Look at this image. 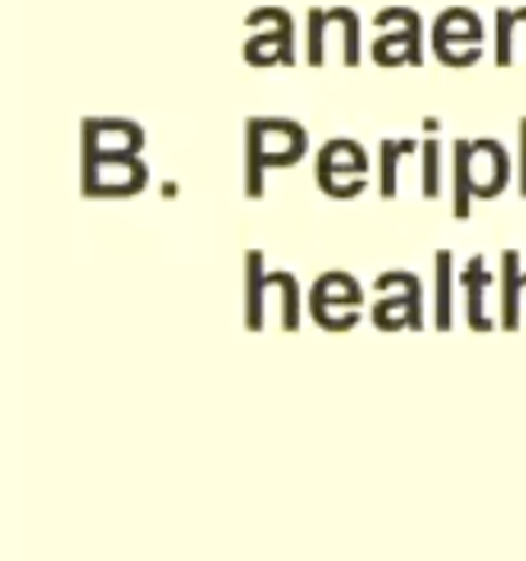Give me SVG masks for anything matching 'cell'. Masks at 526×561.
<instances>
[{
    "instance_id": "cell-1",
    "label": "cell",
    "mask_w": 526,
    "mask_h": 561,
    "mask_svg": "<svg viewBox=\"0 0 526 561\" xmlns=\"http://www.w3.org/2000/svg\"><path fill=\"white\" fill-rule=\"evenodd\" d=\"M265 135L268 131H265L262 118L245 122V195L249 198L265 195V167H268V153L262 147Z\"/></svg>"
},
{
    "instance_id": "cell-2",
    "label": "cell",
    "mask_w": 526,
    "mask_h": 561,
    "mask_svg": "<svg viewBox=\"0 0 526 561\" xmlns=\"http://www.w3.org/2000/svg\"><path fill=\"white\" fill-rule=\"evenodd\" d=\"M392 280H402V284H405V297H389V300H380V304L374 307V322L380 325L389 310H396V307H405V310H409V313H405V322H409L415 332H421V284H419V278H415V275H409V272H386V275H380V280H377V287L384 290V287H389Z\"/></svg>"
},
{
    "instance_id": "cell-3",
    "label": "cell",
    "mask_w": 526,
    "mask_h": 561,
    "mask_svg": "<svg viewBox=\"0 0 526 561\" xmlns=\"http://www.w3.org/2000/svg\"><path fill=\"white\" fill-rule=\"evenodd\" d=\"M265 255L259 249L245 252V325L252 332H259L265 325V287H268V275L262 268Z\"/></svg>"
},
{
    "instance_id": "cell-4",
    "label": "cell",
    "mask_w": 526,
    "mask_h": 561,
    "mask_svg": "<svg viewBox=\"0 0 526 561\" xmlns=\"http://www.w3.org/2000/svg\"><path fill=\"white\" fill-rule=\"evenodd\" d=\"M501 272H504V280H501V310H504V329L514 332L521 329V290H524V275H521V252L507 249L501 255Z\"/></svg>"
},
{
    "instance_id": "cell-5",
    "label": "cell",
    "mask_w": 526,
    "mask_h": 561,
    "mask_svg": "<svg viewBox=\"0 0 526 561\" xmlns=\"http://www.w3.org/2000/svg\"><path fill=\"white\" fill-rule=\"evenodd\" d=\"M491 275L482 272V255H472V262H469V268L462 272V287H466V300H469V307H466V322L472 325V329H479V332H485L491 329L494 322L482 316V287L489 284Z\"/></svg>"
},
{
    "instance_id": "cell-6",
    "label": "cell",
    "mask_w": 526,
    "mask_h": 561,
    "mask_svg": "<svg viewBox=\"0 0 526 561\" xmlns=\"http://www.w3.org/2000/svg\"><path fill=\"white\" fill-rule=\"evenodd\" d=\"M454 153V214L459 220H466L469 217V195H472V144L456 140Z\"/></svg>"
},
{
    "instance_id": "cell-7",
    "label": "cell",
    "mask_w": 526,
    "mask_h": 561,
    "mask_svg": "<svg viewBox=\"0 0 526 561\" xmlns=\"http://www.w3.org/2000/svg\"><path fill=\"white\" fill-rule=\"evenodd\" d=\"M268 284H278L281 287V325H284V332H297V325H300L297 278L290 272H275V275H268Z\"/></svg>"
},
{
    "instance_id": "cell-8",
    "label": "cell",
    "mask_w": 526,
    "mask_h": 561,
    "mask_svg": "<svg viewBox=\"0 0 526 561\" xmlns=\"http://www.w3.org/2000/svg\"><path fill=\"white\" fill-rule=\"evenodd\" d=\"M450 265H454L450 252L441 249L434 259V268H437V329L441 332L450 329V313H454V307H450Z\"/></svg>"
},
{
    "instance_id": "cell-9",
    "label": "cell",
    "mask_w": 526,
    "mask_h": 561,
    "mask_svg": "<svg viewBox=\"0 0 526 561\" xmlns=\"http://www.w3.org/2000/svg\"><path fill=\"white\" fill-rule=\"evenodd\" d=\"M415 150V140H384L380 144V153H384V160H380V179H384V185H380V192H384V198H392L396 195V160L402 157V153H412Z\"/></svg>"
},
{
    "instance_id": "cell-10",
    "label": "cell",
    "mask_w": 526,
    "mask_h": 561,
    "mask_svg": "<svg viewBox=\"0 0 526 561\" xmlns=\"http://www.w3.org/2000/svg\"><path fill=\"white\" fill-rule=\"evenodd\" d=\"M421 170H424V198H437L441 195V144L431 138L421 144Z\"/></svg>"
},
{
    "instance_id": "cell-11",
    "label": "cell",
    "mask_w": 526,
    "mask_h": 561,
    "mask_svg": "<svg viewBox=\"0 0 526 561\" xmlns=\"http://www.w3.org/2000/svg\"><path fill=\"white\" fill-rule=\"evenodd\" d=\"M498 23H501V30H498V65L504 68V65H511V23H514V13L501 10Z\"/></svg>"
},
{
    "instance_id": "cell-12",
    "label": "cell",
    "mask_w": 526,
    "mask_h": 561,
    "mask_svg": "<svg viewBox=\"0 0 526 561\" xmlns=\"http://www.w3.org/2000/svg\"><path fill=\"white\" fill-rule=\"evenodd\" d=\"M322 23L325 16L313 10L310 13V65H322Z\"/></svg>"
},
{
    "instance_id": "cell-13",
    "label": "cell",
    "mask_w": 526,
    "mask_h": 561,
    "mask_svg": "<svg viewBox=\"0 0 526 561\" xmlns=\"http://www.w3.org/2000/svg\"><path fill=\"white\" fill-rule=\"evenodd\" d=\"M521 195L526 198V118L521 122Z\"/></svg>"
},
{
    "instance_id": "cell-14",
    "label": "cell",
    "mask_w": 526,
    "mask_h": 561,
    "mask_svg": "<svg viewBox=\"0 0 526 561\" xmlns=\"http://www.w3.org/2000/svg\"><path fill=\"white\" fill-rule=\"evenodd\" d=\"M514 16H517V20H526V10H521V13H514Z\"/></svg>"
},
{
    "instance_id": "cell-15",
    "label": "cell",
    "mask_w": 526,
    "mask_h": 561,
    "mask_svg": "<svg viewBox=\"0 0 526 561\" xmlns=\"http://www.w3.org/2000/svg\"><path fill=\"white\" fill-rule=\"evenodd\" d=\"M524 280H526V278H524Z\"/></svg>"
}]
</instances>
